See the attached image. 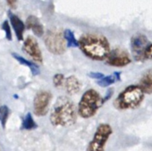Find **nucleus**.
I'll list each match as a JSON object with an SVG mask.
<instances>
[{
	"mask_svg": "<svg viewBox=\"0 0 152 151\" xmlns=\"http://www.w3.org/2000/svg\"><path fill=\"white\" fill-rule=\"evenodd\" d=\"M37 127H38V125H37V123H35V121H34V119H33L31 114V113H28V114L25 115V117H24V119H23V121L22 129L27 130V131H31V130L36 129Z\"/></svg>",
	"mask_w": 152,
	"mask_h": 151,
	"instance_id": "obj_18",
	"label": "nucleus"
},
{
	"mask_svg": "<svg viewBox=\"0 0 152 151\" xmlns=\"http://www.w3.org/2000/svg\"><path fill=\"white\" fill-rule=\"evenodd\" d=\"M64 37L66 41L67 47H79V41L75 38L73 32L71 30L66 29L64 31Z\"/></svg>",
	"mask_w": 152,
	"mask_h": 151,
	"instance_id": "obj_17",
	"label": "nucleus"
},
{
	"mask_svg": "<svg viewBox=\"0 0 152 151\" xmlns=\"http://www.w3.org/2000/svg\"><path fill=\"white\" fill-rule=\"evenodd\" d=\"M12 55L15 57V59H16L20 63H22V64H23L25 66H28L31 69V71L33 75H38L39 73V69L38 65H36L32 62H30V61L26 60L25 58H23V56H21V55H17L15 53H13Z\"/></svg>",
	"mask_w": 152,
	"mask_h": 151,
	"instance_id": "obj_16",
	"label": "nucleus"
},
{
	"mask_svg": "<svg viewBox=\"0 0 152 151\" xmlns=\"http://www.w3.org/2000/svg\"><path fill=\"white\" fill-rule=\"evenodd\" d=\"M139 86L145 94H152V69L146 71L140 78Z\"/></svg>",
	"mask_w": 152,
	"mask_h": 151,
	"instance_id": "obj_13",
	"label": "nucleus"
},
{
	"mask_svg": "<svg viewBox=\"0 0 152 151\" xmlns=\"http://www.w3.org/2000/svg\"><path fill=\"white\" fill-rule=\"evenodd\" d=\"M104 76H105V75L102 72H98V71H91V72L89 73V77H91V79L97 80V81L102 79Z\"/></svg>",
	"mask_w": 152,
	"mask_h": 151,
	"instance_id": "obj_23",
	"label": "nucleus"
},
{
	"mask_svg": "<svg viewBox=\"0 0 152 151\" xmlns=\"http://www.w3.org/2000/svg\"><path fill=\"white\" fill-rule=\"evenodd\" d=\"M23 50L36 63H41L43 62V56L41 50L39 48V43L32 37H28L23 46Z\"/></svg>",
	"mask_w": 152,
	"mask_h": 151,
	"instance_id": "obj_10",
	"label": "nucleus"
},
{
	"mask_svg": "<svg viewBox=\"0 0 152 151\" xmlns=\"http://www.w3.org/2000/svg\"><path fill=\"white\" fill-rule=\"evenodd\" d=\"M2 29L6 33V38L8 40H12V31H11V27L10 24L7 21H5L2 24Z\"/></svg>",
	"mask_w": 152,
	"mask_h": 151,
	"instance_id": "obj_21",
	"label": "nucleus"
},
{
	"mask_svg": "<svg viewBox=\"0 0 152 151\" xmlns=\"http://www.w3.org/2000/svg\"><path fill=\"white\" fill-rule=\"evenodd\" d=\"M65 79L64 74L62 73H56L54 75L53 77V84L56 88H60L61 86H63L64 84Z\"/></svg>",
	"mask_w": 152,
	"mask_h": 151,
	"instance_id": "obj_20",
	"label": "nucleus"
},
{
	"mask_svg": "<svg viewBox=\"0 0 152 151\" xmlns=\"http://www.w3.org/2000/svg\"><path fill=\"white\" fill-rule=\"evenodd\" d=\"M121 80V72L120 71H115L113 74L107 75V76H104L102 79L97 81V84L100 87L106 88L113 85L116 82H119Z\"/></svg>",
	"mask_w": 152,
	"mask_h": 151,
	"instance_id": "obj_15",
	"label": "nucleus"
},
{
	"mask_svg": "<svg viewBox=\"0 0 152 151\" xmlns=\"http://www.w3.org/2000/svg\"><path fill=\"white\" fill-rule=\"evenodd\" d=\"M103 105V98L94 89L86 90L78 105V115L84 119L93 117Z\"/></svg>",
	"mask_w": 152,
	"mask_h": 151,
	"instance_id": "obj_4",
	"label": "nucleus"
},
{
	"mask_svg": "<svg viewBox=\"0 0 152 151\" xmlns=\"http://www.w3.org/2000/svg\"><path fill=\"white\" fill-rule=\"evenodd\" d=\"M26 27L32 31L37 37H41L44 34V28L36 16L31 15L28 17L26 21Z\"/></svg>",
	"mask_w": 152,
	"mask_h": 151,
	"instance_id": "obj_14",
	"label": "nucleus"
},
{
	"mask_svg": "<svg viewBox=\"0 0 152 151\" xmlns=\"http://www.w3.org/2000/svg\"><path fill=\"white\" fill-rule=\"evenodd\" d=\"M9 19L11 25L15 31V33L16 35V38L18 40H23V33L25 31V24L23 23V21L15 15L9 14Z\"/></svg>",
	"mask_w": 152,
	"mask_h": 151,
	"instance_id": "obj_11",
	"label": "nucleus"
},
{
	"mask_svg": "<svg viewBox=\"0 0 152 151\" xmlns=\"http://www.w3.org/2000/svg\"><path fill=\"white\" fill-rule=\"evenodd\" d=\"M45 46L48 50L53 55H63L67 47L66 41L64 37V32L58 30H49L45 35Z\"/></svg>",
	"mask_w": 152,
	"mask_h": 151,
	"instance_id": "obj_6",
	"label": "nucleus"
},
{
	"mask_svg": "<svg viewBox=\"0 0 152 151\" xmlns=\"http://www.w3.org/2000/svg\"><path fill=\"white\" fill-rule=\"evenodd\" d=\"M78 41L83 54L94 61H106L111 51L107 39L98 33H85Z\"/></svg>",
	"mask_w": 152,
	"mask_h": 151,
	"instance_id": "obj_1",
	"label": "nucleus"
},
{
	"mask_svg": "<svg viewBox=\"0 0 152 151\" xmlns=\"http://www.w3.org/2000/svg\"><path fill=\"white\" fill-rule=\"evenodd\" d=\"M113 92H114V91H113V90H110L107 93L106 97L103 98V104H104L106 101H107L108 99H110V98H111V97H112V95H113Z\"/></svg>",
	"mask_w": 152,
	"mask_h": 151,
	"instance_id": "obj_25",
	"label": "nucleus"
},
{
	"mask_svg": "<svg viewBox=\"0 0 152 151\" xmlns=\"http://www.w3.org/2000/svg\"><path fill=\"white\" fill-rule=\"evenodd\" d=\"M113 134V129L108 123H100L89 142L86 151H105L106 145Z\"/></svg>",
	"mask_w": 152,
	"mask_h": 151,
	"instance_id": "obj_5",
	"label": "nucleus"
},
{
	"mask_svg": "<svg viewBox=\"0 0 152 151\" xmlns=\"http://www.w3.org/2000/svg\"><path fill=\"white\" fill-rule=\"evenodd\" d=\"M10 110L7 106H1L0 107V123L3 129L6 128L7 119L9 117Z\"/></svg>",
	"mask_w": 152,
	"mask_h": 151,
	"instance_id": "obj_19",
	"label": "nucleus"
},
{
	"mask_svg": "<svg viewBox=\"0 0 152 151\" xmlns=\"http://www.w3.org/2000/svg\"><path fill=\"white\" fill-rule=\"evenodd\" d=\"M52 99V94L48 90L39 91L33 101V111L37 116H45L48 110Z\"/></svg>",
	"mask_w": 152,
	"mask_h": 151,
	"instance_id": "obj_8",
	"label": "nucleus"
},
{
	"mask_svg": "<svg viewBox=\"0 0 152 151\" xmlns=\"http://www.w3.org/2000/svg\"><path fill=\"white\" fill-rule=\"evenodd\" d=\"M65 90L68 94L70 95H75L80 92L82 89V83L79 81V79L74 76V75H71V76L67 77L64 82Z\"/></svg>",
	"mask_w": 152,
	"mask_h": 151,
	"instance_id": "obj_12",
	"label": "nucleus"
},
{
	"mask_svg": "<svg viewBox=\"0 0 152 151\" xmlns=\"http://www.w3.org/2000/svg\"><path fill=\"white\" fill-rule=\"evenodd\" d=\"M145 98V93L139 85H129L116 97L113 105L118 110H129L139 107Z\"/></svg>",
	"mask_w": 152,
	"mask_h": 151,
	"instance_id": "obj_3",
	"label": "nucleus"
},
{
	"mask_svg": "<svg viewBox=\"0 0 152 151\" xmlns=\"http://www.w3.org/2000/svg\"><path fill=\"white\" fill-rule=\"evenodd\" d=\"M105 62L109 66L124 67L132 63V59L127 51L122 48H115L110 51Z\"/></svg>",
	"mask_w": 152,
	"mask_h": 151,
	"instance_id": "obj_9",
	"label": "nucleus"
},
{
	"mask_svg": "<svg viewBox=\"0 0 152 151\" xmlns=\"http://www.w3.org/2000/svg\"><path fill=\"white\" fill-rule=\"evenodd\" d=\"M7 5L12 8V9H15L17 7V3H18V0H6Z\"/></svg>",
	"mask_w": 152,
	"mask_h": 151,
	"instance_id": "obj_24",
	"label": "nucleus"
},
{
	"mask_svg": "<svg viewBox=\"0 0 152 151\" xmlns=\"http://www.w3.org/2000/svg\"><path fill=\"white\" fill-rule=\"evenodd\" d=\"M149 45V41L148 38L142 33L134 34L130 41L131 52L133 59L137 62H144V54L146 48Z\"/></svg>",
	"mask_w": 152,
	"mask_h": 151,
	"instance_id": "obj_7",
	"label": "nucleus"
},
{
	"mask_svg": "<svg viewBox=\"0 0 152 151\" xmlns=\"http://www.w3.org/2000/svg\"><path fill=\"white\" fill-rule=\"evenodd\" d=\"M144 58H145V61L152 60V43H149V45L146 48V51L144 54Z\"/></svg>",
	"mask_w": 152,
	"mask_h": 151,
	"instance_id": "obj_22",
	"label": "nucleus"
},
{
	"mask_svg": "<svg viewBox=\"0 0 152 151\" xmlns=\"http://www.w3.org/2000/svg\"><path fill=\"white\" fill-rule=\"evenodd\" d=\"M78 109L74 103L67 97H59L50 113L49 120L52 125L65 127L72 125L77 120Z\"/></svg>",
	"mask_w": 152,
	"mask_h": 151,
	"instance_id": "obj_2",
	"label": "nucleus"
}]
</instances>
